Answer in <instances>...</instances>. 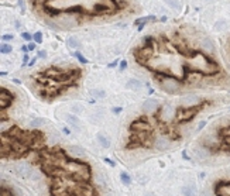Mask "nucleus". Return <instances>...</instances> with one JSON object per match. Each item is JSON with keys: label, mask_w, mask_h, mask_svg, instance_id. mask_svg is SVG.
<instances>
[{"label": "nucleus", "mask_w": 230, "mask_h": 196, "mask_svg": "<svg viewBox=\"0 0 230 196\" xmlns=\"http://www.w3.org/2000/svg\"><path fill=\"white\" fill-rule=\"evenodd\" d=\"M136 62L162 82H195L193 76H215L220 74V65L203 51L188 47L179 38L168 37V34L147 35L143 44L133 51Z\"/></svg>", "instance_id": "obj_1"}, {"label": "nucleus", "mask_w": 230, "mask_h": 196, "mask_svg": "<svg viewBox=\"0 0 230 196\" xmlns=\"http://www.w3.org/2000/svg\"><path fill=\"white\" fill-rule=\"evenodd\" d=\"M31 9L48 17L75 16L82 18L116 16L128 10V0H31Z\"/></svg>", "instance_id": "obj_2"}, {"label": "nucleus", "mask_w": 230, "mask_h": 196, "mask_svg": "<svg viewBox=\"0 0 230 196\" xmlns=\"http://www.w3.org/2000/svg\"><path fill=\"white\" fill-rule=\"evenodd\" d=\"M80 75H82L80 68L64 69L49 66L38 72L34 76V79L35 83L40 86V92L44 99H54L64 93L68 88L78 85Z\"/></svg>", "instance_id": "obj_3"}, {"label": "nucleus", "mask_w": 230, "mask_h": 196, "mask_svg": "<svg viewBox=\"0 0 230 196\" xmlns=\"http://www.w3.org/2000/svg\"><path fill=\"white\" fill-rule=\"evenodd\" d=\"M44 134L41 131H24L17 126L1 131V158H20L30 150L41 145Z\"/></svg>", "instance_id": "obj_4"}, {"label": "nucleus", "mask_w": 230, "mask_h": 196, "mask_svg": "<svg viewBox=\"0 0 230 196\" xmlns=\"http://www.w3.org/2000/svg\"><path fill=\"white\" fill-rule=\"evenodd\" d=\"M13 100H14V95L6 88H1V92H0V109H1V113H4V110L10 106Z\"/></svg>", "instance_id": "obj_5"}, {"label": "nucleus", "mask_w": 230, "mask_h": 196, "mask_svg": "<svg viewBox=\"0 0 230 196\" xmlns=\"http://www.w3.org/2000/svg\"><path fill=\"white\" fill-rule=\"evenodd\" d=\"M154 21H158V18L155 16H147V17H140L134 21V26H139V30H143V27L148 23H154Z\"/></svg>", "instance_id": "obj_6"}, {"label": "nucleus", "mask_w": 230, "mask_h": 196, "mask_svg": "<svg viewBox=\"0 0 230 196\" xmlns=\"http://www.w3.org/2000/svg\"><path fill=\"white\" fill-rule=\"evenodd\" d=\"M202 47H203V49H206V51H213L215 49L213 41L208 37H205L203 40H202Z\"/></svg>", "instance_id": "obj_7"}, {"label": "nucleus", "mask_w": 230, "mask_h": 196, "mask_svg": "<svg viewBox=\"0 0 230 196\" xmlns=\"http://www.w3.org/2000/svg\"><path fill=\"white\" fill-rule=\"evenodd\" d=\"M66 123H69L72 127L78 128V126H79V120H78V117L75 116V114H66Z\"/></svg>", "instance_id": "obj_8"}, {"label": "nucleus", "mask_w": 230, "mask_h": 196, "mask_svg": "<svg viewBox=\"0 0 230 196\" xmlns=\"http://www.w3.org/2000/svg\"><path fill=\"white\" fill-rule=\"evenodd\" d=\"M143 109H144L145 113H150V111H153L154 109H157V102H155V100H147L144 103Z\"/></svg>", "instance_id": "obj_9"}, {"label": "nucleus", "mask_w": 230, "mask_h": 196, "mask_svg": "<svg viewBox=\"0 0 230 196\" xmlns=\"http://www.w3.org/2000/svg\"><path fill=\"white\" fill-rule=\"evenodd\" d=\"M182 193L184 196H195L196 195V189H195V186H184L182 188Z\"/></svg>", "instance_id": "obj_10"}, {"label": "nucleus", "mask_w": 230, "mask_h": 196, "mask_svg": "<svg viewBox=\"0 0 230 196\" xmlns=\"http://www.w3.org/2000/svg\"><path fill=\"white\" fill-rule=\"evenodd\" d=\"M127 88H128V89L137 90V89H140V88H141V82H140V80H137V79H130L127 82Z\"/></svg>", "instance_id": "obj_11"}, {"label": "nucleus", "mask_w": 230, "mask_h": 196, "mask_svg": "<svg viewBox=\"0 0 230 196\" xmlns=\"http://www.w3.org/2000/svg\"><path fill=\"white\" fill-rule=\"evenodd\" d=\"M43 124H45V120H44V119H32L31 123H30L31 127H40V126H43Z\"/></svg>", "instance_id": "obj_12"}, {"label": "nucleus", "mask_w": 230, "mask_h": 196, "mask_svg": "<svg viewBox=\"0 0 230 196\" xmlns=\"http://www.w3.org/2000/svg\"><path fill=\"white\" fill-rule=\"evenodd\" d=\"M13 51V48H11L10 44H1V47H0V52L1 54H10Z\"/></svg>", "instance_id": "obj_13"}, {"label": "nucleus", "mask_w": 230, "mask_h": 196, "mask_svg": "<svg viewBox=\"0 0 230 196\" xmlns=\"http://www.w3.org/2000/svg\"><path fill=\"white\" fill-rule=\"evenodd\" d=\"M66 43H68V45H69L71 48H78L79 47V43H78V40L74 37H69L68 40H66Z\"/></svg>", "instance_id": "obj_14"}, {"label": "nucleus", "mask_w": 230, "mask_h": 196, "mask_svg": "<svg viewBox=\"0 0 230 196\" xmlns=\"http://www.w3.org/2000/svg\"><path fill=\"white\" fill-rule=\"evenodd\" d=\"M97 140H99V143L102 144L103 148H107V147H109V141H107V138L105 137V136L99 134V136H97Z\"/></svg>", "instance_id": "obj_15"}, {"label": "nucleus", "mask_w": 230, "mask_h": 196, "mask_svg": "<svg viewBox=\"0 0 230 196\" xmlns=\"http://www.w3.org/2000/svg\"><path fill=\"white\" fill-rule=\"evenodd\" d=\"M120 178H122V181H123L124 185H130V183H131V178H130V176H128V174H126V172H122Z\"/></svg>", "instance_id": "obj_16"}, {"label": "nucleus", "mask_w": 230, "mask_h": 196, "mask_svg": "<svg viewBox=\"0 0 230 196\" xmlns=\"http://www.w3.org/2000/svg\"><path fill=\"white\" fill-rule=\"evenodd\" d=\"M32 40H34V43L41 44V43H43V34H41L40 31H37L34 35H32Z\"/></svg>", "instance_id": "obj_17"}, {"label": "nucleus", "mask_w": 230, "mask_h": 196, "mask_svg": "<svg viewBox=\"0 0 230 196\" xmlns=\"http://www.w3.org/2000/svg\"><path fill=\"white\" fill-rule=\"evenodd\" d=\"M75 57H76L78 59H79V62H80V64H83V65H85V64H88V59H86L85 57H83V55H82V54L79 52V51H76V52H75Z\"/></svg>", "instance_id": "obj_18"}, {"label": "nucleus", "mask_w": 230, "mask_h": 196, "mask_svg": "<svg viewBox=\"0 0 230 196\" xmlns=\"http://www.w3.org/2000/svg\"><path fill=\"white\" fill-rule=\"evenodd\" d=\"M71 153L76 154V155H83V154H85V151H83V150H80V147H72V148H71Z\"/></svg>", "instance_id": "obj_19"}, {"label": "nucleus", "mask_w": 230, "mask_h": 196, "mask_svg": "<svg viewBox=\"0 0 230 196\" xmlns=\"http://www.w3.org/2000/svg\"><path fill=\"white\" fill-rule=\"evenodd\" d=\"M21 37H23V40H26V41H31L32 40V35L30 34V32H21Z\"/></svg>", "instance_id": "obj_20"}, {"label": "nucleus", "mask_w": 230, "mask_h": 196, "mask_svg": "<svg viewBox=\"0 0 230 196\" xmlns=\"http://www.w3.org/2000/svg\"><path fill=\"white\" fill-rule=\"evenodd\" d=\"M72 111H74V113H82V111H83V107L79 106V105H74V106H72Z\"/></svg>", "instance_id": "obj_21"}, {"label": "nucleus", "mask_w": 230, "mask_h": 196, "mask_svg": "<svg viewBox=\"0 0 230 196\" xmlns=\"http://www.w3.org/2000/svg\"><path fill=\"white\" fill-rule=\"evenodd\" d=\"M93 95L97 96V97H105V96H106V93H105L103 90H95V92H93Z\"/></svg>", "instance_id": "obj_22"}, {"label": "nucleus", "mask_w": 230, "mask_h": 196, "mask_svg": "<svg viewBox=\"0 0 230 196\" xmlns=\"http://www.w3.org/2000/svg\"><path fill=\"white\" fill-rule=\"evenodd\" d=\"M1 40H3V41H11V40H13V35H11V34H4V35L1 37Z\"/></svg>", "instance_id": "obj_23"}, {"label": "nucleus", "mask_w": 230, "mask_h": 196, "mask_svg": "<svg viewBox=\"0 0 230 196\" xmlns=\"http://www.w3.org/2000/svg\"><path fill=\"white\" fill-rule=\"evenodd\" d=\"M127 68V61H122V62H120V69H122V71H123V69H126Z\"/></svg>", "instance_id": "obj_24"}, {"label": "nucleus", "mask_w": 230, "mask_h": 196, "mask_svg": "<svg viewBox=\"0 0 230 196\" xmlns=\"http://www.w3.org/2000/svg\"><path fill=\"white\" fill-rule=\"evenodd\" d=\"M35 44L37 43H30L27 47H28V51H32V49H35Z\"/></svg>", "instance_id": "obj_25"}, {"label": "nucleus", "mask_w": 230, "mask_h": 196, "mask_svg": "<svg viewBox=\"0 0 230 196\" xmlns=\"http://www.w3.org/2000/svg\"><path fill=\"white\" fill-rule=\"evenodd\" d=\"M47 57V51H40L38 52V58H45Z\"/></svg>", "instance_id": "obj_26"}, {"label": "nucleus", "mask_w": 230, "mask_h": 196, "mask_svg": "<svg viewBox=\"0 0 230 196\" xmlns=\"http://www.w3.org/2000/svg\"><path fill=\"white\" fill-rule=\"evenodd\" d=\"M105 162H107V164L112 165V167H114V165H116V164H114V162L112 161V159H109V158H105Z\"/></svg>", "instance_id": "obj_27"}, {"label": "nucleus", "mask_w": 230, "mask_h": 196, "mask_svg": "<svg viewBox=\"0 0 230 196\" xmlns=\"http://www.w3.org/2000/svg\"><path fill=\"white\" fill-rule=\"evenodd\" d=\"M122 110H123L122 107H114V109H113V111H114V113H120Z\"/></svg>", "instance_id": "obj_28"}, {"label": "nucleus", "mask_w": 230, "mask_h": 196, "mask_svg": "<svg viewBox=\"0 0 230 196\" xmlns=\"http://www.w3.org/2000/svg\"><path fill=\"white\" fill-rule=\"evenodd\" d=\"M35 61H37V59H35V58H32L31 61H30V62H28V66H32V65L35 64Z\"/></svg>", "instance_id": "obj_29"}, {"label": "nucleus", "mask_w": 230, "mask_h": 196, "mask_svg": "<svg viewBox=\"0 0 230 196\" xmlns=\"http://www.w3.org/2000/svg\"><path fill=\"white\" fill-rule=\"evenodd\" d=\"M182 157H184V159H188V161L191 159V158H189V157H188V155H187V153H185V151L182 153Z\"/></svg>", "instance_id": "obj_30"}, {"label": "nucleus", "mask_w": 230, "mask_h": 196, "mask_svg": "<svg viewBox=\"0 0 230 196\" xmlns=\"http://www.w3.org/2000/svg\"><path fill=\"white\" fill-rule=\"evenodd\" d=\"M65 196H76V195H74V193H71V192L68 191V193H66V195H65Z\"/></svg>", "instance_id": "obj_31"}, {"label": "nucleus", "mask_w": 230, "mask_h": 196, "mask_svg": "<svg viewBox=\"0 0 230 196\" xmlns=\"http://www.w3.org/2000/svg\"><path fill=\"white\" fill-rule=\"evenodd\" d=\"M64 133H65V134H69V130H68V128L65 127V128H64Z\"/></svg>", "instance_id": "obj_32"}]
</instances>
